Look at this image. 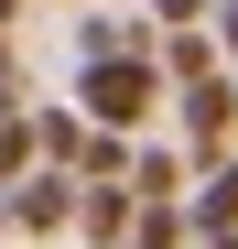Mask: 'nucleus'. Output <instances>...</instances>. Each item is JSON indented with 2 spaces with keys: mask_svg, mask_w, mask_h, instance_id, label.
Wrapping results in <instances>:
<instances>
[{
  "mask_svg": "<svg viewBox=\"0 0 238 249\" xmlns=\"http://www.w3.org/2000/svg\"><path fill=\"white\" fill-rule=\"evenodd\" d=\"M0 206H11V228H22V238H65V228H76V206H87V184H76L65 162H44V174L11 184Z\"/></svg>",
  "mask_w": 238,
  "mask_h": 249,
  "instance_id": "3",
  "label": "nucleus"
},
{
  "mask_svg": "<svg viewBox=\"0 0 238 249\" xmlns=\"http://www.w3.org/2000/svg\"><path fill=\"white\" fill-rule=\"evenodd\" d=\"M33 130H44V162L76 174V152H87V108H33Z\"/></svg>",
  "mask_w": 238,
  "mask_h": 249,
  "instance_id": "8",
  "label": "nucleus"
},
{
  "mask_svg": "<svg viewBox=\"0 0 238 249\" xmlns=\"http://www.w3.org/2000/svg\"><path fill=\"white\" fill-rule=\"evenodd\" d=\"M195 238H238V162H217V174H195Z\"/></svg>",
  "mask_w": 238,
  "mask_h": 249,
  "instance_id": "6",
  "label": "nucleus"
},
{
  "mask_svg": "<svg viewBox=\"0 0 238 249\" xmlns=\"http://www.w3.org/2000/svg\"><path fill=\"white\" fill-rule=\"evenodd\" d=\"M130 228H141V195H130V184H87L76 238H87V249H130Z\"/></svg>",
  "mask_w": 238,
  "mask_h": 249,
  "instance_id": "4",
  "label": "nucleus"
},
{
  "mask_svg": "<svg viewBox=\"0 0 238 249\" xmlns=\"http://www.w3.org/2000/svg\"><path fill=\"white\" fill-rule=\"evenodd\" d=\"M76 108H87V130L141 141L152 108H173V76H163V54H119V65H87V76H76Z\"/></svg>",
  "mask_w": 238,
  "mask_h": 249,
  "instance_id": "1",
  "label": "nucleus"
},
{
  "mask_svg": "<svg viewBox=\"0 0 238 249\" xmlns=\"http://www.w3.org/2000/svg\"><path fill=\"white\" fill-rule=\"evenodd\" d=\"M217 54L238 65V0H217Z\"/></svg>",
  "mask_w": 238,
  "mask_h": 249,
  "instance_id": "9",
  "label": "nucleus"
},
{
  "mask_svg": "<svg viewBox=\"0 0 238 249\" xmlns=\"http://www.w3.org/2000/svg\"><path fill=\"white\" fill-rule=\"evenodd\" d=\"M184 162L195 174H217V162H238V76H206V87H184Z\"/></svg>",
  "mask_w": 238,
  "mask_h": 249,
  "instance_id": "2",
  "label": "nucleus"
},
{
  "mask_svg": "<svg viewBox=\"0 0 238 249\" xmlns=\"http://www.w3.org/2000/svg\"><path fill=\"white\" fill-rule=\"evenodd\" d=\"M195 249H238V238H195Z\"/></svg>",
  "mask_w": 238,
  "mask_h": 249,
  "instance_id": "10",
  "label": "nucleus"
},
{
  "mask_svg": "<svg viewBox=\"0 0 238 249\" xmlns=\"http://www.w3.org/2000/svg\"><path fill=\"white\" fill-rule=\"evenodd\" d=\"M33 174H44V130H33V108H22V119H0V195L33 184Z\"/></svg>",
  "mask_w": 238,
  "mask_h": 249,
  "instance_id": "7",
  "label": "nucleus"
},
{
  "mask_svg": "<svg viewBox=\"0 0 238 249\" xmlns=\"http://www.w3.org/2000/svg\"><path fill=\"white\" fill-rule=\"evenodd\" d=\"M163 76H173V98H184V87H206V76H227L217 22H206V33H163Z\"/></svg>",
  "mask_w": 238,
  "mask_h": 249,
  "instance_id": "5",
  "label": "nucleus"
}]
</instances>
